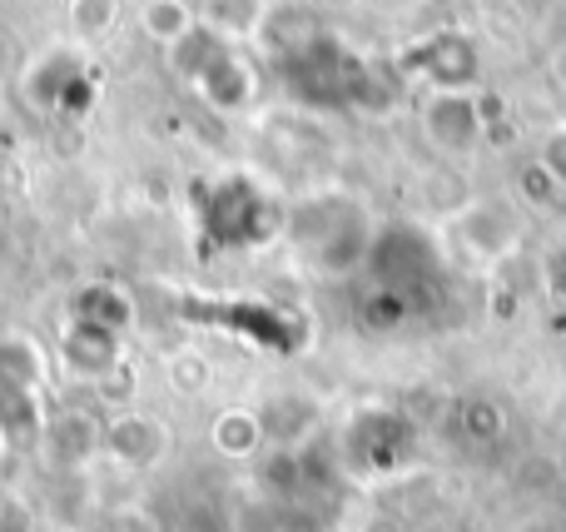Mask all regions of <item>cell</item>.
Masks as SVG:
<instances>
[{
  "mask_svg": "<svg viewBox=\"0 0 566 532\" xmlns=\"http://www.w3.org/2000/svg\"><path fill=\"white\" fill-rule=\"evenodd\" d=\"M279 239L298 269L313 279H348L373 259L368 199L348 185H318L283 209Z\"/></svg>",
  "mask_w": 566,
  "mask_h": 532,
  "instance_id": "obj_1",
  "label": "cell"
},
{
  "mask_svg": "<svg viewBox=\"0 0 566 532\" xmlns=\"http://www.w3.org/2000/svg\"><path fill=\"white\" fill-rule=\"evenodd\" d=\"M527 239V209L507 195H472L458 215L448 219V244L462 254V264L492 269L507 264Z\"/></svg>",
  "mask_w": 566,
  "mask_h": 532,
  "instance_id": "obj_2",
  "label": "cell"
},
{
  "mask_svg": "<svg viewBox=\"0 0 566 532\" xmlns=\"http://www.w3.org/2000/svg\"><path fill=\"white\" fill-rule=\"evenodd\" d=\"M185 70L199 85V95H205L219 115H239V109L254 105V70L244 65V55H234V50L219 35H209V30H205V55L185 60Z\"/></svg>",
  "mask_w": 566,
  "mask_h": 532,
  "instance_id": "obj_3",
  "label": "cell"
},
{
  "mask_svg": "<svg viewBox=\"0 0 566 532\" xmlns=\"http://www.w3.org/2000/svg\"><path fill=\"white\" fill-rule=\"evenodd\" d=\"M169 428L159 414H145V408H115V414L105 418V444H99V453H109L125 473H149V468H159L169 458Z\"/></svg>",
  "mask_w": 566,
  "mask_h": 532,
  "instance_id": "obj_4",
  "label": "cell"
},
{
  "mask_svg": "<svg viewBox=\"0 0 566 532\" xmlns=\"http://www.w3.org/2000/svg\"><path fill=\"white\" fill-rule=\"evenodd\" d=\"M105 444V424L85 408H60V414H45V428L35 438V453L45 468L55 473H80L90 458Z\"/></svg>",
  "mask_w": 566,
  "mask_h": 532,
  "instance_id": "obj_5",
  "label": "cell"
},
{
  "mask_svg": "<svg viewBox=\"0 0 566 532\" xmlns=\"http://www.w3.org/2000/svg\"><path fill=\"white\" fill-rule=\"evenodd\" d=\"M60 358H65V368L75 378H95V384H105V378L125 374V334H115V328L105 324H90V319H70L65 334H60Z\"/></svg>",
  "mask_w": 566,
  "mask_h": 532,
  "instance_id": "obj_6",
  "label": "cell"
},
{
  "mask_svg": "<svg viewBox=\"0 0 566 532\" xmlns=\"http://www.w3.org/2000/svg\"><path fill=\"white\" fill-rule=\"evenodd\" d=\"M422 129L442 155H472L482 139V105L472 95H458V90H438L422 105Z\"/></svg>",
  "mask_w": 566,
  "mask_h": 532,
  "instance_id": "obj_7",
  "label": "cell"
},
{
  "mask_svg": "<svg viewBox=\"0 0 566 532\" xmlns=\"http://www.w3.org/2000/svg\"><path fill=\"white\" fill-rule=\"evenodd\" d=\"M254 414H259V428H264V444H279V453H298L323 424L318 398L303 394V388L269 394V404L254 408Z\"/></svg>",
  "mask_w": 566,
  "mask_h": 532,
  "instance_id": "obj_8",
  "label": "cell"
},
{
  "mask_svg": "<svg viewBox=\"0 0 566 532\" xmlns=\"http://www.w3.org/2000/svg\"><path fill=\"white\" fill-rule=\"evenodd\" d=\"M45 374H50V358L30 334L0 338V394H40Z\"/></svg>",
  "mask_w": 566,
  "mask_h": 532,
  "instance_id": "obj_9",
  "label": "cell"
},
{
  "mask_svg": "<svg viewBox=\"0 0 566 532\" xmlns=\"http://www.w3.org/2000/svg\"><path fill=\"white\" fill-rule=\"evenodd\" d=\"M209 444H214V453H224V458H254L259 448H264L259 414L254 408H224V414L214 418V428H209Z\"/></svg>",
  "mask_w": 566,
  "mask_h": 532,
  "instance_id": "obj_10",
  "label": "cell"
},
{
  "mask_svg": "<svg viewBox=\"0 0 566 532\" xmlns=\"http://www.w3.org/2000/svg\"><path fill=\"white\" fill-rule=\"evenodd\" d=\"M205 30L219 40H244L264 30V0H205L199 6Z\"/></svg>",
  "mask_w": 566,
  "mask_h": 532,
  "instance_id": "obj_11",
  "label": "cell"
},
{
  "mask_svg": "<svg viewBox=\"0 0 566 532\" xmlns=\"http://www.w3.org/2000/svg\"><path fill=\"white\" fill-rule=\"evenodd\" d=\"M45 428L40 394H0V448L6 444H35Z\"/></svg>",
  "mask_w": 566,
  "mask_h": 532,
  "instance_id": "obj_12",
  "label": "cell"
},
{
  "mask_svg": "<svg viewBox=\"0 0 566 532\" xmlns=\"http://www.w3.org/2000/svg\"><path fill=\"white\" fill-rule=\"evenodd\" d=\"M145 30L159 40V45L175 50L199 30V15L185 6V0H149L145 6Z\"/></svg>",
  "mask_w": 566,
  "mask_h": 532,
  "instance_id": "obj_13",
  "label": "cell"
},
{
  "mask_svg": "<svg viewBox=\"0 0 566 532\" xmlns=\"http://www.w3.org/2000/svg\"><path fill=\"white\" fill-rule=\"evenodd\" d=\"M209 358L205 354H195V348H179V354H169L165 358V384L175 388L179 398H199L209 388Z\"/></svg>",
  "mask_w": 566,
  "mask_h": 532,
  "instance_id": "obj_14",
  "label": "cell"
},
{
  "mask_svg": "<svg viewBox=\"0 0 566 532\" xmlns=\"http://www.w3.org/2000/svg\"><path fill=\"white\" fill-rule=\"evenodd\" d=\"M75 314L90 319V324H105V328H115V334H125L129 328V299L115 294V289H85L80 304H75Z\"/></svg>",
  "mask_w": 566,
  "mask_h": 532,
  "instance_id": "obj_15",
  "label": "cell"
},
{
  "mask_svg": "<svg viewBox=\"0 0 566 532\" xmlns=\"http://www.w3.org/2000/svg\"><path fill=\"white\" fill-rule=\"evenodd\" d=\"M115 15H119L115 0H70V25L90 40L109 35V30H115Z\"/></svg>",
  "mask_w": 566,
  "mask_h": 532,
  "instance_id": "obj_16",
  "label": "cell"
},
{
  "mask_svg": "<svg viewBox=\"0 0 566 532\" xmlns=\"http://www.w3.org/2000/svg\"><path fill=\"white\" fill-rule=\"evenodd\" d=\"M35 528H40V508L20 488L0 483V532H35Z\"/></svg>",
  "mask_w": 566,
  "mask_h": 532,
  "instance_id": "obj_17",
  "label": "cell"
},
{
  "mask_svg": "<svg viewBox=\"0 0 566 532\" xmlns=\"http://www.w3.org/2000/svg\"><path fill=\"white\" fill-rule=\"evenodd\" d=\"M537 169L557 189H566V125L547 129V139H542V149H537Z\"/></svg>",
  "mask_w": 566,
  "mask_h": 532,
  "instance_id": "obj_18",
  "label": "cell"
},
{
  "mask_svg": "<svg viewBox=\"0 0 566 532\" xmlns=\"http://www.w3.org/2000/svg\"><path fill=\"white\" fill-rule=\"evenodd\" d=\"M542 274H547V294H552V304L566 309V234L557 239V244H552L547 269H542Z\"/></svg>",
  "mask_w": 566,
  "mask_h": 532,
  "instance_id": "obj_19",
  "label": "cell"
},
{
  "mask_svg": "<svg viewBox=\"0 0 566 532\" xmlns=\"http://www.w3.org/2000/svg\"><path fill=\"white\" fill-rule=\"evenodd\" d=\"M99 532H159V523L145 513V508L129 503V508H115V513L99 523Z\"/></svg>",
  "mask_w": 566,
  "mask_h": 532,
  "instance_id": "obj_20",
  "label": "cell"
},
{
  "mask_svg": "<svg viewBox=\"0 0 566 532\" xmlns=\"http://www.w3.org/2000/svg\"><path fill=\"white\" fill-rule=\"evenodd\" d=\"M20 70V50H15V40L10 35H0V85H6L10 75Z\"/></svg>",
  "mask_w": 566,
  "mask_h": 532,
  "instance_id": "obj_21",
  "label": "cell"
}]
</instances>
